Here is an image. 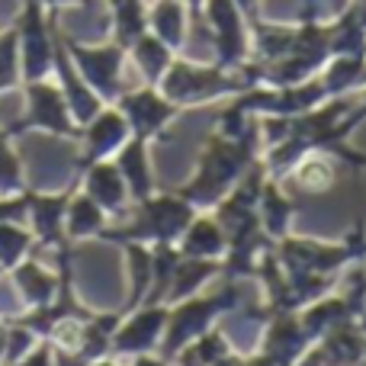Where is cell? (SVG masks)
Returning a JSON list of instances; mask_svg holds the SVG:
<instances>
[{"label": "cell", "instance_id": "cell-30", "mask_svg": "<svg viewBox=\"0 0 366 366\" xmlns=\"http://www.w3.org/2000/svg\"><path fill=\"white\" fill-rule=\"evenodd\" d=\"M6 335H10V325L0 318V363H4V354H6Z\"/></svg>", "mask_w": 366, "mask_h": 366}, {"label": "cell", "instance_id": "cell-22", "mask_svg": "<svg viewBox=\"0 0 366 366\" xmlns=\"http://www.w3.org/2000/svg\"><path fill=\"white\" fill-rule=\"evenodd\" d=\"M129 55H132L135 68L145 77L148 87H158L161 77L167 74V68H171V61H174V49H167L154 32H145V36L135 39V42L129 45Z\"/></svg>", "mask_w": 366, "mask_h": 366}, {"label": "cell", "instance_id": "cell-5", "mask_svg": "<svg viewBox=\"0 0 366 366\" xmlns=\"http://www.w3.org/2000/svg\"><path fill=\"white\" fill-rule=\"evenodd\" d=\"M202 13L212 26L215 64L238 71L241 64L251 61V23L241 13V6L234 0H206Z\"/></svg>", "mask_w": 366, "mask_h": 366}, {"label": "cell", "instance_id": "cell-14", "mask_svg": "<svg viewBox=\"0 0 366 366\" xmlns=\"http://www.w3.org/2000/svg\"><path fill=\"white\" fill-rule=\"evenodd\" d=\"M10 286L16 290L23 309L32 312V309H45V305L55 302L58 290H61V277L45 270V267L29 254L23 264H16L10 270Z\"/></svg>", "mask_w": 366, "mask_h": 366}, {"label": "cell", "instance_id": "cell-26", "mask_svg": "<svg viewBox=\"0 0 366 366\" xmlns=\"http://www.w3.org/2000/svg\"><path fill=\"white\" fill-rule=\"evenodd\" d=\"M23 189V164L10 148V132L0 129V196H19Z\"/></svg>", "mask_w": 366, "mask_h": 366}, {"label": "cell", "instance_id": "cell-20", "mask_svg": "<svg viewBox=\"0 0 366 366\" xmlns=\"http://www.w3.org/2000/svg\"><path fill=\"white\" fill-rule=\"evenodd\" d=\"M215 277H222V260H202V257H180L177 270H174L171 290H167L164 302H183V299L202 292Z\"/></svg>", "mask_w": 366, "mask_h": 366}, {"label": "cell", "instance_id": "cell-16", "mask_svg": "<svg viewBox=\"0 0 366 366\" xmlns=\"http://www.w3.org/2000/svg\"><path fill=\"white\" fill-rule=\"evenodd\" d=\"M84 193L97 202L107 215H122L129 212V187L122 180L116 161H97V164L87 167V177H84Z\"/></svg>", "mask_w": 366, "mask_h": 366}, {"label": "cell", "instance_id": "cell-9", "mask_svg": "<svg viewBox=\"0 0 366 366\" xmlns=\"http://www.w3.org/2000/svg\"><path fill=\"white\" fill-rule=\"evenodd\" d=\"M116 109L126 116L135 139H145V142L158 139L167 122L183 113L177 103L167 100L158 87H148V84L142 90H122V97L116 100Z\"/></svg>", "mask_w": 366, "mask_h": 366}, {"label": "cell", "instance_id": "cell-18", "mask_svg": "<svg viewBox=\"0 0 366 366\" xmlns=\"http://www.w3.org/2000/svg\"><path fill=\"white\" fill-rule=\"evenodd\" d=\"M116 167H119L122 180H126L132 202H142L154 193V174H152V158H148L145 139H135L132 135V139L116 152Z\"/></svg>", "mask_w": 366, "mask_h": 366}, {"label": "cell", "instance_id": "cell-32", "mask_svg": "<svg viewBox=\"0 0 366 366\" xmlns=\"http://www.w3.org/2000/svg\"><path fill=\"white\" fill-rule=\"evenodd\" d=\"M39 4H51V6H58V4H74V0H39Z\"/></svg>", "mask_w": 366, "mask_h": 366}, {"label": "cell", "instance_id": "cell-29", "mask_svg": "<svg viewBox=\"0 0 366 366\" xmlns=\"http://www.w3.org/2000/svg\"><path fill=\"white\" fill-rule=\"evenodd\" d=\"M354 100H357V116H360V119H366V87L357 90Z\"/></svg>", "mask_w": 366, "mask_h": 366}, {"label": "cell", "instance_id": "cell-11", "mask_svg": "<svg viewBox=\"0 0 366 366\" xmlns=\"http://www.w3.org/2000/svg\"><path fill=\"white\" fill-rule=\"evenodd\" d=\"M84 139V154L77 161V167H90L97 161H109L129 139H132V129H129L126 116L116 107H103L87 126L81 129Z\"/></svg>", "mask_w": 366, "mask_h": 366}, {"label": "cell", "instance_id": "cell-19", "mask_svg": "<svg viewBox=\"0 0 366 366\" xmlns=\"http://www.w3.org/2000/svg\"><path fill=\"white\" fill-rule=\"evenodd\" d=\"M337 171H335V158L325 152H309L290 167V174L283 177V183H290L292 193L302 196H322L335 187Z\"/></svg>", "mask_w": 366, "mask_h": 366}, {"label": "cell", "instance_id": "cell-31", "mask_svg": "<svg viewBox=\"0 0 366 366\" xmlns=\"http://www.w3.org/2000/svg\"><path fill=\"white\" fill-rule=\"evenodd\" d=\"M90 366H122V363L116 360V357H100V360H94Z\"/></svg>", "mask_w": 366, "mask_h": 366}, {"label": "cell", "instance_id": "cell-12", "mask_svg": "<svg viewBox=\"0 0 366 366\" xmlns=\"http://www.w3.org/2000/svg\"><path fill=\"white\" fill-rule=\"evenodd\" d=\"M19 74L26 81H45L55 64V45L49 42V29L39 16V0H29L26 19L19 23Z\"/></svg>", "mask_w": 366, "mask_h": 366}, {"label": "cell", "instance_id": "cell-34", "mask_svg": "<svg viewBox=\"0 0 366 366\" xmlns=\"http://www.w3.org/2000/svg\"><path fill=\"white\" fill-rule=\"evenodd\" d=\"M357 366H366V360H363V363H357Z\"/></svg>", "mask_w": 366, "mask_h": 366}, {"label": "cell", "instance_id": "cell-13", "mask_svg": "<svg viewBox=\"0 0 366 366\" xmlns=\"http://www.w3.org/2000/svg\"><path fill=\"white\" fill-rule=\"evenodd\" d=\"M296 212H299L296 196L286 189L283 180H277V177L267 174L264 189H260V202H257V219H260V228L267 232V238H270L273 244L290 234Z\"/></svg>", "mask_w": 366, "mask_h": 366}, {"label": "cell", "instance_id": "cell-28", "mask_svg": "<svg viewBox=\"0 0 366 366\" xmlns=\"http://www.w3.org/2000/svg\"><path fill=\"white\" fill-rule=\"evenodd\" d=\"M13 366H55V347H51V341H39L23 360H16Z\"/></svg>", "mask_w": 366, "mask_h": 366}, {"label": "cell", "instance_id": "cell-24", "mask_svg": "<svg viewBox=\"0 0 366 366\" xmlns=\"http://www.w3.org/2000/svg\"><path fill=\"white\" fill-rule=\"evenodd\" d=\"M126 270H129V299L122 305V315L139 309L148 299L152 290V244H139V241H126Z\"/></svg>", "mask_w": 366, "mask_h": 366}, {"label": "cell", "instance_id": "cell-21", "mask_svg": "<svg viewBox=\"0 0 366 366\" xmlns=\"http://www.w3.org/2000/svg\"><path fill=\"white\" fill-rule=\"evenodd\" d=\"M148 32H154L167 49L180 51L187 42V0H154L148 10Z\"/></svg>", "mask_w": 366, "mask_h": 366}, {"label": "cell", "instance_id": "cell-3", "mask_svg": "<svg viewBox=\"0 0 366 366\" xmlns=\"http://www.w3.org/2000/svg\"><path fill=\"white\" fill-rule=\"evenodd\" d=\"M196 219V209L183 199L180 193L164 196H148V199L135 202L132 219L122 228H103V241H139V244H177L187 225Z\"/></svg>", "mask_w": 366, "mask_h": 366}, {"label": "cell", "instance_id": "cell-4", "mask_svg": "<svg viewBox=\"0 0 366 366\" xmlns=\"http://www.w3.org/2000/svg\"><path fill=\"white\" fill-rule=\"evenodd\" d=\"M247 87L251 84H247V77L241 71H228L222 64H193L183 61V58H174L167 74L158 84L161 94L177 103L180 109L212 100H232Z\"/></svg>", "mask_w": 366, "mask_h": 366}, {"label": "cell", "instance_id": "cell-17", "mask_svg": "<svg viewBox=\"0 0 366 366\" xmlns=\"http://www.w3.org/2000/svg\"><path fill=\"white\" fill-rule=\"evenodd\" d=\"M177 251L183 257H202V260H225L228 254V234L222 222L212 212H196V219L180 234Z\"/></svg>", "mask_w": 366, "mask_h": 366}, {"label": "cell", "instance_id": "cell-2", "mask_svg": "<svg viewBox=\"0 0 366 366\" xmlns=\"http://www.w3.org/2000/svg\"><path fill=\"white\" fill-rule=\"evenodd\" d=\"M238 305H241V286H238V280H232V277H222V283L215 286V290L196 292V296L183 299V302H174L158 354L171 363L189 341H196V337L206 335L209 328H215V322L232 315Z\"/></svg>", "mask_w": 366, "mask_h": 366}, {"label": "cell", "instance_id": "cell-6", "mask_svg": "<svg viewBox=\"0 0 366 366\" xmlns=\"http://www.w3.org/2000/svg\"><path fill=\"white\" fill-rule=\"evenodd\" d=\"M167 315H171L167 302H145L139 309L126 312L113 331L109 357H116V360L129 357L132 360V357H142V354H158L161 341H164Z\"/></svg>", "mask_w": 366, "mask_h": 366}, {"label": "cell", "instance_id": "cell-27", "mask_svg": "<svg viewBox=\"0 0 366 366\" xmlns=\"http://www.w3.org/2000/svg\"><path fill=\"white\" fill-rule=\"evenodd\" d=\"M19 51H16V32L0 36V90L19 84Z\"/></svg>", "mask_w": 366, "mask_h": 366}, {"label": "cell", "instance_id": "cell-7", "mask_svg": "<svg viewBox=\"0 0 366 366\" xmlns=\"http://www.w3.org/2000/svg\"><path fill=\"white\" fill-rule=\"evenodd\" d=\"M68 49L74 68L87 81V87L100 97L103 103H116L122 97V61H126V49L119 42L103 45V49H87L71 39H61Z\"/></svg>", "mask_w": 366, "mask_h": 366}, {"label": "cell", "instance_id": "cell-15", "mask_svg": "<svg viewBox=\"0 0 366 366\" xmlns=\"http://www.w3.org/2000/svg\"><path fill=\"white\" fill-rule=\"evenodd\" d=\"M68 199L71 189L58 196H42V193H29V209H26V219H29V232L36 234L39 244L49 247H64V212H68Z\"/></svg>", "mask_w": 366, "mask_h": 366}, {"label": "cell", "instance_id": "cell-23", "mask_svg": "<svg viewBox=\"0 0 366 366\" xmlns=\"http://www.w3.org/2000/svg\"><path fill=\"white\" fill-rule=\"evenodd\" d=\"M109 215L90 199L87 193H77L68 199V212H64V234L71 241H84V238H100L107 228Z\"/></svg>", "mask_w": 366, "mask_h": 366}, {"label": "cell", "instance_id": "cell-10", "mask_svg": "<svg viewBox=\"0 0 366 366\" xmlns=\"http://www.w3.org/2000/svg\"><path fill=\"white\" fill-rule=\"evenodd\" d=\"M260 322H264L260 350L280 366H299V360L315 344L299 322V312H260Z\"/></svg>", "mask_w": 366, "mask_h": 366}, {"label": "cell", "instance_id": "cell-25", "mask_svg": "<svg viewBox=\"0 0 366 366\" xmlns=\"http://www.w3.org/2000/svg\"><path fill=\"white\" fill-rule=\"evenodd\" d=\"M36 234L29 228H19L16 222H0V267L4 273H10L16 264H23L32 251Z\"/></svg>", "mask_w": 366, "mask_h": 366}, {"label": "cell", "instance_id": "cell-1", "mask_svg": "<svg viewBox=\"0 0 366 366\" xmlns=\"http://www.w3.org/2000/svg\"><path fill=\"white\" fill-rule=\"evenodd\" d=\"M257 161H260V119H254L251 126H247V132L238 135V139L212 132L199 154L193 180H189L187 187H180L177 193L196 212H209V209H215L238 187V180L244 177Z\"/></svg>", "mask_w": 366, "mask_h": 366}, {"label": "cell", "instance_id": "cell-33", "mask_svg": "<svg viewBox=\"0 0 366 366\" xmlns=\"http://www.w3.org/2000/svg\"><path fill=\"white\" fill-rule=\"evenodd\" d=\"M0 277H4V267H0Z\"/></svg>", "mask_w": 366, "mask_h": 366}, {"label": "cell", "instance_id": "cell-8", "mask_svg": "<svg viewBox=\"0 0 366 366\" xmlns=\"http://www.w3.org/2000/svg\"><path fill=\"white\" fill-rule=\"evenodd\" d=\"M26 94H29V113H26V119L13 122L6 132L19 135L23 129H45V132H55V135L81 139V126L71 116L61 87H55L49 81H29L26 84Z\"/></svg>", "mask_w": 366, "mask_h": 366}]
</instances>
